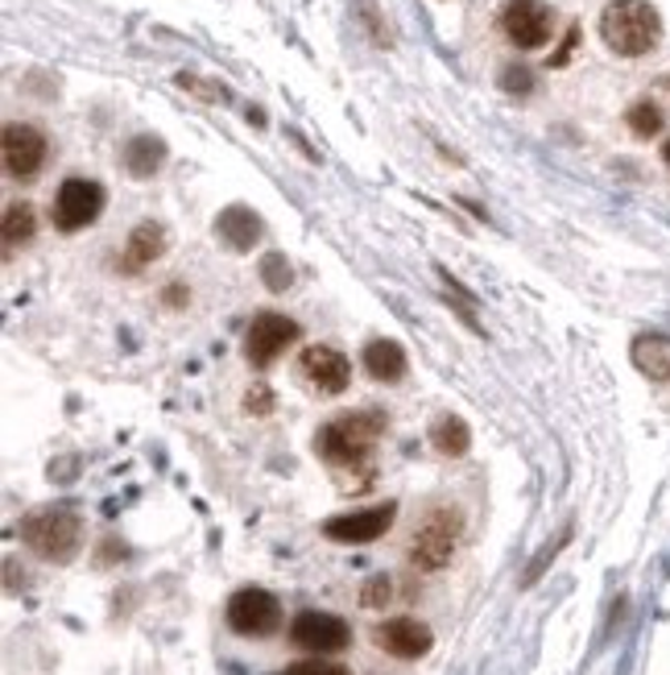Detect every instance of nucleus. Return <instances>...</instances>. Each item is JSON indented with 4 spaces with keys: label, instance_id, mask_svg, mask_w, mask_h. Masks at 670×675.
<instances>
[{
    "label": "nucleus",
    "instance_id": "f257e3e1",
    "mask_svg": "<svg viewBox=\"0 0 670 675\" xmlns=\"http://www.w3.org/2000/svg\"><path fill=\"white\" fill-rule=\"evenodd\" d=\"M600 38L612 54L641 59L662 42V17L650 0H612L600 13Z\"/></svg>",
    "mask_w": 670,
    "mask_h": 675
},
{
    "label": "nucleus",
    "instance_id": "f03ea898",
    "mask_svg": "<svg viewBox=\"0 0 670 675\" xmlns=\"http://www.w3.org/2000/svg\"><path fill=\"white\" fill-rule=\"evenodd\" d=\"M21 543L50 564H71L83 543V519L66 505H42L21 519Z\"/></svg>",
    "mask_w": 670,
    "mask_h": 675
},
{
    "label": "nucleus",
    "instance_id": "7ed1b4c3",
    "mask_svg": "<svg viewBox=\"0 0 670 675\" xmlns=\"http://www.w3.org/2000/svg\"><path fill=\"white\" fill-rule=\"evenodd\" d=\"M385 431V415H377V410H348V415H336L319 436H315V448L323 460L331 464H360V460H369L373 452L377 436Z\"/></svg>",
    "mask_w": 670,
    "mask_h": 675
},
{
    "label": "nucleus",
    "instance_id": "20e7f679",
    "mask_svg": "<svg viewBox=\"0 0 670 675\" xmlns=\"http://www.w3.org/2000/svg\"><path fill=\"white\" fill-rule=\"evenodd\" d=\"M460 534H464V514L455 505H435L410 539V564L422 567V572L447 567L455 548H460Z\"/></svg>",
    "mask_w": 670,
    "mask_h": 675
},
{
    "label": "nucleus",
    "instance_id": "39448f33",
    "mask_svg": "<svg viewBox=\"0 0 670 675\" xmlns=\"http://www.w3.org/2000/svg\"><path fill=\"white\" fill-rule=\"evenodd\" d=\"M224 617H228L233 634H240V638H269L281 626V605L269 589L249 584V589H236L228 597Z\"/></svg>",
    "mask_w": 670,
    "mask_h": 675
},
{
    "label": "nucleus",
    "instance_id": "423d86ee",
    "mask_svg": "<svg viewBox=\"0 0 670 675\" xmlns=\"http://www.w3.org/2000/svg\"><path fill=\"white\" fill-rule=\"evenodd\" d=\"M298 336H302V328H298L290 315H278V311L252 315L249 331H245V357H249L252 369H269L286 348L295 345Z\"/></svg>",
    "mask_w": 670,
    "mask_h": 675
},
{
    "label": "nucleus",
    "instance_id": "0eeeda50",
    "mask_svg": "<svg viewBox=\"0 0 670 675\" xmlns=\"http://www.w3.org/2000/svg\"><path fill=\"white\" fill-rule=\"evenodd\" d=\"M290 643L298 646V651H311V655H340L343 646L352 643V630H348V622L343 617H336V613H323V610H302L290 622Z\"/></svg>",
    "mask_w": 670,
    "mask_h": 675
},
{
    "label": "nucleus",
    "instance_id": "6e6552de",
    "mask_svg": "<svg viewBox=\"0 0 670 675\" xmlns=\"http://www.w3.org/2000/svg\"><path fill=\"white\" fill-rule=\"evenodd\" d=\"M104 204H109V195H104V187L95 178H66L59 195H54V224L63 233H79V228L100 221Z\"/></svg>",
    "mask_w": 670,
    "mask_h": 675
},
{
    "label": "nucleus",
    "instance_id": "1a4fd4ad",
    "mask_svg": "<svg viewBox=\"0 0 670 675\" xmlns=\"http://www.w3.org/2000/svg\"><path fill=\"white\" fill-rule=\"evenodd\" d=\"M501 30L514 42L517 50H538L550 42V30H555V17L543 0H505L501 9Z\"/></svg>",
    "mask_w": 670,
    "mask_h": 675
},
{
    "label": "nucleus",
    "instance_id": "9d476101",
    "mask_svg": "<svg viewBox=\"0 0 670 675\" xmlns=\"http://www.w3.org/2000/svg\"><path fill=\"white\" fill-rule=\"evenodd\" d=\"M0 154H4V171L13 174V178H33V174L47 166L50 145L47 137H42V129L13 121V125H4Z\"/></svg>",
    "mask_w": 670,
    "mask_h": 675
},
{
    "label": "nucleus",
    "instance_id": "9b49d317",
    "mask_svg": "<svg viewBox=\"0 0 670 675\" xmlns=\"http://www.w3.org/2000/svg\"><path fill=\"white\" fill-rule=\"evenodd\" d=\"M398 519V502H381L369 510H352V514H336L323 522V534L331 543H377Z\"/></svg>",
    "mask_w": 670,
    "mask_h": 675
},
{
    "label": "nucleus",
    "instance_id": "f8f14e48",
    "mask_svg": "<svg viewBox=\"0 0 670 675\" xmlns=\"http://www.w3.org/2000/svg\"><path fill=\"white\" fill-rule=\"evenodd\" d=\"M373 643L393 659H422L435 646V634L419 617H390L373 630Z\"/></svg>",
    "mask_w": 670,
    "mask_h": 675
},
{
    "label": "nucleus",
    "instance_id": "ddd939ff",
    "mask_svg": "<svg viewBox=\"0 0 670 675\" xmlns=\"http://www.w3.org/2000/svg\"><path fill=\"white\" fill-rule=\"evenodd\" d=\"M298 374L311 381L319 393H343L348 390V381H352V365L343 357L340 348L331 345H311L302 357H298Z\"/></svg>",
    "mask_w": 670,
    "mask_h": 675
},
{
    "label": "nucleus",
    "instance_id": "4468645a",
    "mask_svg": "<svg viewBox=\"0 0 670 675\" xmlns=\"http://www.w3.org/2000/svg\"><path fill=\"white\" fill-rule=\"evenodd\" d=\"M216 236L228 245L233 253H249L257 241H261V216L245 204L224 207L216 216Z\"/></svg>",
    "mask_w": 670,
    "mask_h": 675
},
{
    "label": "nucleus",
    "instance_id": "2eb2a0df",
    "mask_svg": "<svg viewBox=\"0 0 670 675\" xmlns=\"http://www.w3.org/2000/svg\"><path fill=\"white\" fill-rule=\"evenodd\" d=\"M162 253H166V228L157 221H141L125 241L121 269H125V274H141L145 266H154Z\"/></svg>",
    "mask_w": 670,
    "mask_h": 675
},
{
    "label": "nucleus",
    "instance_id": "dca6fc26",
    "mask_svg": "<svg viewBox=\"0 0 670 675\" xmlns=\"http://www.w3.org/2000/svg\"><path fill=\"white\" fill-rule=\"evenodd\" d=\"M629 357H633L641 377H650V381H670V336H662V331H646V336L633 340Z\"/></svg>",
    "mask_w": 670,
    "mask_h": 675
},
{
    "label": "nucleus",
    "instance_id": "f3484780",
    "mask_svg": "<svg viewBox=\"0 0 670 675\" xmlns=\"http://www.w3.org/2000/svg\"><path fill=\"white\" fill-rule=\"evenodd\" d=\"M364 369H369L373 381L390 386V381H402L410 361H405V348L398 340H373V345L364 348Z\"/></svg>",
    "mask_w": 670,
    "mask_h": 675
},
{
    "label": "nucleus",
    "instance_id": "a211bd4d",
    "mask_svg": "<svg viewBox=\"0 0 670 675\" xmlns=\"http://www.w3.org/2000/svg\"><path fill=\"white\" fill-rule=\"evenodd\" d=\"M166 166V142L154 137V133H141L125 145V171L133 178H154L157 171Z\"/></svg>",
    "mask_w": 670,
    "mask_h": 675
},
{
    "label": "nucleus",
    "instance_id": "6ab92c4d",
    "mask_svg": "<svg viewBox=\"0 0 670 675\" xmlns=\"http://www.w3.org/2000/svg\"><path fill=\"white\" fill-rule=\"evenodd\" d=\"M431 448L443 456H468L472 448V431L460 415H439L431 423Z\"/></svg>",
    "mask_w": 670,
    "mask_h": 675
},
{
    "label": "nucleus",
    "instance_id": "aec40b11",
    "mask_svg": "<svg viewBox=\"0 0 670 675\" xmlns=\"http://www.w3.org/2000/svg\"><path fill=\"white\" fill-rule=\"evenodd\" d=\"M38 233V212L30 204H9L4 207V221H0V236H4V249H17L33 241Z\"/></svg>",
    "mask_w": 670,
    "mask_h": 675
},
{
    "label": "nucleus",
    "instance_id": "412c9836",
    "mask_svg": "<svg viewBox=\"0 0 670 675\" xmlns=\"http://www.w3.org/2000/svg\"><path fill=\"white\" fill-rule=\"evenodd\" d=\"M625 121L633 129V137H658L662 125H667V116H662V109H658L654 100H638L633 109L625 112Z\"/></svg>",
    "mask_w": 670,
    "mask_h": 675
},
{
    "label": "nucleus",
    "instance_id": "4be33fe9",
    "mask_svg": "<svg viewBox=\"0 0 670 675\" xmlns=\"http://www.w3.org/2000/svg\"><path fill=\"white\" fill-rule=\"evenodd\" d=\"M261 283L269 286V290H290V283H295V269H290V262H286V253H266L261 257Z\"/></svg>",
    "mask_w": 670,
    "mask_h": 675
},
{
    "label": "nucleus",
    "instance_id": "5701e85b",
    "mask_svg": "<svg viewBox=\"0 0 670 675\" xmlns=\"http://www.w3.org/2000/svg\"><path fill=\"white\" fill-rule=\"evenodd\" d=\"M286 675H352V672H348L343 663H331V659H319V655H315V659L290 663V667H286Z\"/></svg>",
    "mask_w": 670,
    "mask_h": 675
},
{
    "label": "nucleus",
    "instance_id": "b1692460",
    "mask_svg": "<svg viewBox=\"0 0 670 675\" xmlns=\"http://www.w3.org/2000/svg\"><path fill=\"white\" fill-rule=\"evenodd\" d=\"M390 597H393L390 576H373V581H364V589H360V605H369V610H381Z\"/></svg>",
    "mask_w": 670,
    "mask_h": 675
},
{
    "label": "nucleus",
    "instance_id": "393cba45",
    "mask_svg": "<svg viewBox=\"0 0 670 675\" xmlns=\"http://www.w3.org/2000/svg\"><path fill=\"white\" fill-rule=\"evenodd\" d=\"M501 88H505V92H517V95H530L534 75L526 67H505V71H501Z\"/></svg>",
    "mask_w": 670,
    "mask_h": 675
},
{
    "label": "nucleus",
    "instance_id": "a878e982",
    "mask_svg": "<svg viewBox=\"0 0 670 675\" xmlns=\"http://www.w3.org/2000/svg\"><path fill=\"white\" fill-rule=\"evenodd\" d=\"M245 410H249L252 419H269V415H274V393H269V386H252V390L245 393Z\"/></svg>",
    "mask_w": 670,
    "mask_h": 675
},
{
    "label": "nucleus",
    "instance_id": "bb28decb",
    "mask_svg": "<svg viewBox=\"0 0 670 675\" xmlns=\"http://www.w3.org/2000/svg\"><path fill=\"white\" fill-rule=\"evenodd\" d=\"M178 88H187V92L203 95V100H216V104H224V100H228V92H224V88H216V83H199L195 75H178Z\"/></svg>",
    "mask_w": 670,
    "mask_h": 675
},
{
    "label": "nucleus",
    "instance_id": "cd10ccee",
    "mask_svg": "<svg viewBox=\"0 0 670 675\" xmlns=\"http://www.w3.org/2000/svg\"><path fill=\"white\" fill-rule=\"evenodd\" d=\"M162 299L171 303V307H183V303L190 299V290H187L183 283H171V286H166V295H162Z\"/></svg>",
    "mask_w": 670,
    "mask_h": 675
},
{
    "label": "nucleus",
    "instance_id": "c85d7f7f",
    "mask_svg": "<svg viewBox=\"0 0 670 675\" xmlns=\"http://www.w3.org/2000/svg\"><path fill=\"white\" fill-rule=\"evenodd\" d=\"M662 157H667V166H670V142H667V145H662Z\"/></svg>",
    "mask_w": 670,
    "mask_h": 675
}]
</instances>
